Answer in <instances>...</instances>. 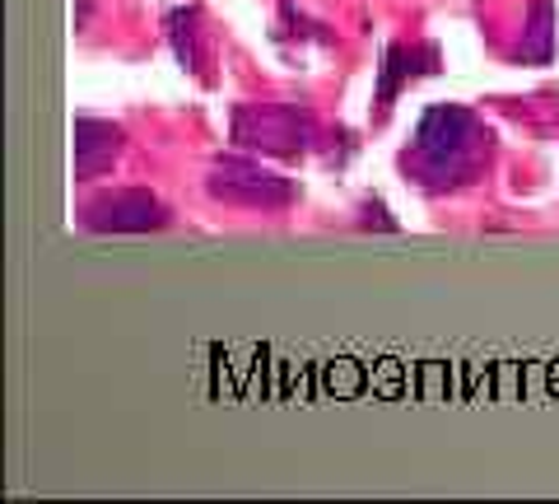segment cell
Here are the masks:
<instances>
[{
    "instance_id": "cell-1",
    "label": "cell",
    "mask_w": 559,
    "mask_h": 504,
    "mask_svg": "<svg viewBox=\"0 0 559 504\" xmlns=\"http://www.w3.org/2000/svg\"><path fill=\"white\" fill-rule=\"evenodd\" d=\"M210 192L215 197H229V201H252V206H280L294 197V187L275 173L257 168V164H242V160H224L210 178Z\"/></svg>"
},
{
    "instance_id": "cell-2",
    "label": "cell",
    "mask_w": 559,
    "mask_h": 504,
    "mask_svg": "<svg viewBox=\"0 0 559 504\" xmlns=\"http://www.w3.org/2000/svg\"><path fill=\"white\" fill-rule=\"evenodd\" d=\"M466 141H471V113H462V108H433L419 121V150H425L433 164L462 160Z\"/></svg>"
},
{
    "instance_id": "cell-3",
    "label": "cell",
    "mask_w": 559,
    "mask_h": 504,
    "mask_svg": "<svg viewBox=\"0 0 559 504\" xmlns=\"http://www.w3.org/2000/svg\"><path fill=\"white\" fill-rule=\"evenodd\" d=\"M94 224L98 230H145V224H159V206L145 192H121L112 201L94 206Z\"/></svg>"
},
{
    "instance_id": "cell-4",
    "label": "cell",
    "mask_w": 559,
    "mask_h": 504,
    "mask_svg": "<svg viewBox=\"0 0 559 504\" xmlns=\"http://www.w3.org/2000/svg\"><path fill=\"white\" fill-rule=\"evenodd\" d=\"M112 154H117V131L103 127V121L80 117L75 121V173L80 178H90L103 164H112Z\"/></svg>"
}]
</instances>
